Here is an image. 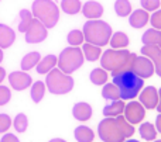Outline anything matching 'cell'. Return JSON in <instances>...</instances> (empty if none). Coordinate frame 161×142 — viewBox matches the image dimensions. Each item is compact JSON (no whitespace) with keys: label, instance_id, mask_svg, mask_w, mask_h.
Masks as SVG:
<instances>
[{"label":"cell","instance_id":"d6a6232c","mask_svg":"<svg viewBox=\"0 0 161 142\" xmlns=\"http://www.w3.org/2000/svg\"><path fill=\"white\" fill-rule=\"evenodd\" d=\"M3 78H4V70H3L2 68H0V80H2Z\"/></svg>","mask_w":161,"mask_h":142},{"label":"cell","instance_id":"7c38bea8","mask_svg":"<svg viewBox=\"0 0 161 142\" xmlns=\"http://www.w3.org/2000/svg\"><path fill=\"white\" fill-rule=\"evenodd\" d=\"M20 18H21V21H20L19 30L21 33H27L31 23H33V16H31V13L28 10H21L20 11Z\"/></svg>","mask_w":161,"mask_h":142},{"label":"cell","instance_id":"ba28073f","mask_svg":"<svg viewBox=\"0 0 161 142\" xmlns=\"http://www.w3.org/2000/svg\"><path fill=\"white\" fill-rule=\"evenodd\" d=\"M91 114H92L91 107L85 103H79L74 107V115H75V118H78L80 121L88 120V118L91 117Z\"/></svg>","mask_w":161,"mask_h":142},{"label":"cell","instance_id":"8992f818","mask_svg":"<svg viewBox=\"0 0 161 142\" xmlns=\"http://www.w3.org/2000/svg\"><path fill=\"white\" fill-rule=\"evenodd\" d=\"M102 11H103L102 6L96 2H88L85 4V7H83V14L88 18H96V17H99L102 14Z\"/></svg>","mask_w":161,"mask_h":142},{"label":"cell","instance_id":"2e32d148","mask_svg":"<svg viewBox=\"0 0 161 142\" xmlns=\"http://www.w3.org/2000/svg\"><path fill=\"white\" fill-rule=\"evenodd\" d=\"M140 134L146 139H154L156 138V131H154V127L151 124H143L142 128H140Z\"/></svg>","mask_w":161,"mask_h":142},{"label":"cell","instance_id":"8fae6325","mask_svg":"<svg viewBox=\"0 0 161 142\" xmlns=\"http://www.w3.org/2000/svg\"><path fill=\"white\" fill-rule=\"evenodd\" d=\"M75 138L79 142H92V139H93V132L88 127H78L75 129Z\"/></svg>","mask_w":161,"mask_h":142},{"label":"cell","instance_id":"603a6c76","mask_svg":"<svg viewBox=\"0 0 161 142\" xmlns=\"http://www.w3.org/2000/svg\"><path fill=\"white\" fill-rule=\"evenodd\" d=\"M105 79H106V75L100 69L93 70V73H92V80H93L96 84H100L102 82H105Z\"/></svg>","mask_w":161,"mask_h":142},{"label":"cell","instance_id":"ffe728a7","mask_svg":"<svg viewBox=\"0 0 161 142\" xmlns=\"http://www.w3.org/2000/svg\"><path fill=\"white\" fill-rule=\"evenodd\" d=\"M44 61H45V62H42L41 65H38V73H44L45 70H47L48 68H50L51 65H53L54 62L57 61V59H55V56L50 55V56H47V58H45Z\"/></svg>","mask_w":161,"mask_h":142},{"label":"cell","instance_id":"e575fe53","mask_svg":"<svg viewBox=\"0 0 161 142\" xmlns=\"http://www.w3.org/2000/svg\"><path fill=\"white\" fill-rule=\"evenodd\" d=\"M126 142H139V141H134V139H130V141H126Z\"/></svg>","mask_w":161,"mask_h":142},{"label":"cell","instance_id":"d590c367","mask_svg":"<svg viewBox=\"0 0 161 142\" xmlns=\"http://www.w3.org/2000/svg\"><path fill=\"white\" fill-rule=\"evenodd\" d=\"M0 59H2V51H0Z\"/></svg>","mask_w":161,"mask_h":142},{"label":"cell","instance_id":"f1b7e54d","mask_svg":"<svg viewBox=\"0 0 161 142\" xmlns=\"http://www.w3.org/2000/svg\"><path fill=\"white\" fill-rule=\"evenodd\" d=\"M142 3L146 8H148V10H154V8H157L160 4L158 0H142Z\"/></svg>","mask_w":161,"mask_h":142},{"label":"cell","instance_id":"1f68e13d","mask_svg":"<svg viewBox=\"0 0 161 142\" xmlns=\"http://www.w3.org/2000/svg\"><path fill=\"white\" fill-rule=\"evenodd\" d=\"M157 125H158V129L161 131V115H160L158 118H157Z\"/></svg>","mask_w":161,"mask_h":142},{"label":"cell","instance_id":"d4e9b609","mask_svg":"<svg viewBox=\"0 0 161 142\" xmlns=\"http://www.w3.org/2000/svg\"><path fill=\"white\" fill-rule=\"evenodd\" d=\"M10 118L6 114H0V132H4L6 129L10 127Z\"/></svg>","mask_w":161,"mask_h":142},{"label":"cell","instance_id":"44dd1931","mask_svg":"<svg viewBox=\"0 0 161 142\" xmlns=\"http://www.w3.org/2000/svg\"><path fill=\"white\" fill-rule=\"evenodd\" d=\"M120 96V92H117L113 86H106L103 89V97L106 99H117Z\"/></svg>","mask_w":161,"mask_h":142},{"label":"cell","instance_id":"7a4b0ae2","mask_svg":"<svg viewBox=\"0 0 161 142\" xmlns=\"http://www.w3.org/2000/svg\"><path fill=\"white\" fill-rule=\"evenodd\" d=\"M33 13L44 21L47 27H53L57 21H58V8L51 0H36L33 4Z\"/></svg>","mask_w":161,"mask_h":142},{"label":"cell","instance_id":"4dcf8cb0","mask_svg":"<svg viewBox=\"0 0 161 142\" xmlns=\"http://www.w3.org/2000/svg\"><path fill=\"white\" fill-rule=\"evenodd\" d=\"M2 142H19V139H17V138L14 137V135L7 134V135H4V137H3Z\"/></svg>","mask_w":161,"mask_h":142},{"label":"cell","instance_id":"484cf974","mask_svg":"<svg viewBox=\"0 0 161 142\" xmlns=\"http://www.w3.org/2000/svg\"><path fill=\"white\" fill-rule=\"evenodd\" d=\"M161 38V34L160 33H156V31H147V33L144 34V42H148L151 39V41H157V39Z\"/></svg>","mask_w":161,"mask_h":142},{"label":"cell","instance_id":"9c48e42d","mask_svg":"<svg viewBox=\"0 0 161 142\" xmlns=\"http://www.w3.org/2000/svg\"><path fill=\"white\" fill-rule=\"evenodd\" d=\"M14 41V33L8 27L0 24V45L2 47H8Z\"/></svg>","mask_w":161,"mask_h":142},{"label":"cell","instance_id":"83f0119b","mask_svg":"<svg viewBox=\"0 0 161 142\" xmlns=\"http://www.w3.org/2000/svg\"><path fill=\"white\" fill-rule=\"evenodd\" d=\"M8 99H10V93H8V90L6 89V87H0V106L7 103Z\"/></svg>","mask_w":161,"mask_h":142},{"label":"cell","instance_id":"5bb4252c","mask_svg":"<svg viewBox=\"0 0 161 142\" xmlns=\"http://www.w3.org/2000/svg\"><path fill=\"white\" fill-rule=\"evenodd\" d=\"M114 8H116V13L119 14V16L125 17V16H127V14L130 13L131 6H130V3H129L127 0H117L116 4H114Z\"/></svg>","mask_w":161,"mask_h":142},{"label":"cell","instance_id":"9a60e30c","mask_svg":"<svg viewBox=\"0 0 161 142\" xmlns=\"http://www.w3.org/2000/svg\"><path fill=\"white\" fill-rule=\"evenodd\" d=\"M42 96H44V84H42V82H37L33 86V90H31V97L36 103H38Z\"/></svg>","mask_w":161,"mask_h":142},{"label":"cell","instance_id":"52a82bcc","mask_svg":"<svg viewBox=\"0 0 161 142\" xmlns=\"http://www.w3.org/2000/svg\"><path fill=\"white\" fill-rule=\"evenodd\" d=\"M143 117H144V111H143V109L140 107V104H137V103L129 104L127 118L131 121V123H137V121H140Z\"/></svg>","mask_w":161,"mask_h":142},{"label":"cell","instance_id":"836d02e7","mask_svg":"<svg viewBox=\"0 0 161 142\" xmlns=\"http://www.w3.org/2000/svg\"><path fill=\"white\" fill-rule=\"evenodd\" d=\"M50 142H65L64 139H59V138H55V139H53V141H50Z\"/></svg>","mask_w":161,"mask_h":142},{"label":"cell","instance_id":"ac0fdd59","mask_svg":"<svg viewBox=\"0 0 161 142\" xmlns=\"http://www.w3.org/2000/svg\"><path fill=\"white\" fill-rule=\"evenodd\" d=\"M14 127L19 132H24L27 129V118H25L24 114H19L16 117V121H14Z\"/></svg>","mask_w":161,"mask_h":142},{"label":"cell","instance_id":"6da1fadb","mask_svg":"<svg viewBox=\"0 0 161 142\" xmlns=\"http://www.w3.org/2000/svg\"><path fill=\"white\" fill-rule=\"evenodd\" d=\"M113 83L119 89L122 99H133L139 94L143 87L142 78L136 75L133 70L125 69L119 73H113Z\"/></svg>","mask_w":161,"mask_h":142},{"label":"cell","instance_id":"30bf717a","mask_svg":"<svg viewBox=\"0 0 161 142\" xmlns=\"http://www.w3.org/2000/svg\"><path fill=\"white\" fill-rule=\"evenodd\" d=\"M147 20H148L147 13H146V11H142V10L134 11L133 16L130 17V23H131V25H133V27H136V28L143 27V25H144L146 23H147Z\"/></svg>","mask_w":161,"mask_h":142},{"label":"cell","instance_id":"4316f807","mask_svg":"<svg viewBox=\"0 0 161 142\" xmlns=\"http://www.w3.org/2000/svg\"><path fill=\"white\" fill-rule=\"evenodd\" d=\"M38 58H40V55L37 52H34V53H30V55H27L24 59H27V61H31V63L34 65L37 61H38ZM31 63H23V68H24V69H28V68L31 66Z\"/></svg>","mask_w":161,"mask_h":142},{"label":"cell","instance_id":"d6986e66","mask_svg":"<svg viewBox=\"0 0 161 142\" xmlns=\"http://www.w3.org/2000/svg\"><path fill=\"white\" fill-rule=\"evenodd\" d=\"M127 44V37L123 33H116L112 39V45L113 47H123V45Z\"/></svg>","mask_w":161,"mask_h":142},{"label":"cell","instance_id":"f546056e","mask_svg":"<svg viewBox=\"0 0 161 142\" xmlns=\"http://www.w3.org/2000/svg\"><path fill=\"white\" fill-rule=\"evenodd\" d=\"M151 23H153L154 27L161 28V11H157V13L151 17Z\"/></svg>","mask_w":161,"mask_h":142},{"label":"cell","instance_id":"7402d4cb","mask_svg":"<svg viewBox=\"0 0 161 142\" xmlns=\"http://www.w3.org/2000/svg\"><path fill=\"white\" fill-rule=\"evenodd\" d=\"M83 49H85L86 56H88V58L91 59V61L96 59V58H97V55H99V49H97V48L91 47V45H85V47H83Z\"/></svg>","mask_w":161,"mask_h":142},{"label":"cell","instance_id":"e0dca14e","mask_svg":"<svg viewBox=\"0 0 161 142\" xmlns=\"http://www.w3.org/2000/svg\"><path fill=\"white\" fill-rule=\"evenodd\" d=\"M123 106H125V104H123L122 101H117V103L106 107V109L103 110V113H105V115H116L123 111Z\"/></svg>","mask_w":161,"mask_h":142},{"label":"cell","instance_id":"3957f363","mask_svg":"<svg viewBox=\"0 0 161 142\" xmlns=\"http://www.w3.org/2000/svg\"><path fill=\"white\" fill-rule=\"evenodd\" d=\"M85 35L89 42L103 45L108 42V38L110 35V27L103 21H89L85 24Z\"/></svg>","mask_w":161,"mask_h":142},{"label":"cell","instance_id":"4fadbf2b","mask_svg":"<svg viewBox=\"0 0 161 142\" xmlns=\"http://www.w3.org/2000/svg\"><path fill=\"white\" fill-rule=\"evenodd\" d=\"M80 8L79 0H62V10L68 14H75L78 13Z\"/></svg>","mask_w":161,"mask_h":142},{"label":"cell","instance_id":"5b68a950","mask_svg":"<svg viewBox=\"0 0 161 142\" xmlns=\"http://www.w3.org/2000/svg\"><path fill=\"white\" fill-rule=\"evenodd\" d=\"M47 37V31H45L44 25L38 21V20H33L30 28L27 31V42H40Z\"/></svg>","mask_w":161,"mask_h":142},{"label":"cell","instance_id":"cb8c5ba5","mask_svg":"<svg viewBox=\"0 0 161 142\" xmlns=\"http://www.w3.org/2000/svg\"><path fill=\"white\" fill-rule=\"evenodd\" d=\"M82 33H79V31H72V33H69V35H68V41L71 42V44H80L82 42Z\"/></svg>","mask_w":161,"mask_h":142},{"label":"cell","instance_id":"277c9868","mask_svg":"<svg viewBox=\"0 0 161 142\" xmlns=\"http://www.w3.org/2000/svg\"><path fill=\"white\" fill-rule=\"evenodd\" d=\"M119 128V127H117ZM114 127V121L105 120L99 125V134L105 141H112V142H119L122 141V138L125 137L123 134H120V129H117Z\"/></svg>","mask_w":161,"mask_h":142}]
</instances>
